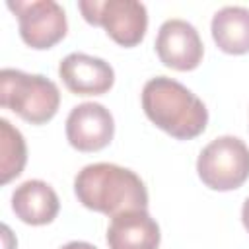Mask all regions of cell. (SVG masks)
Here are the masks:
<instances>
[{
	"label": "cell",
	"instance_id": "cell-1",
	"mask_svg": "<svg viewBox=\"0 0 249 249\" xmlns=\"http://www.w3.org/2000/svg\"><path fill=\"white\" fill-rule=\"evenodd\" d=\"M74 193L82 206L105 216L148 208L144 181L128 167L117 163H89L74 179Z\"/></svg>",
	"mask_w": 249,
	"mask_h": 249
},
{
	"label": "cell",
	"instance_id": "cell-2",
	"mask_svg": "<svg viewBox=\"0 0 249 249\" xmlns=\"http://www.w3.org/2000/svg\"><path fill=\"white\" fill-rule=\"evenodd\" d=\"M142 109L163 132L177 140H191L208 124L206 105L181 82L156 76L142 88Z\"/></svg>",
	"mask_w": 249,
	"mask_h": 249
},
{
	"label": "cell",
	"instance_id": "cell-3",
	"mask_svg": "<svg viewBox=\"0 0 249 249\" xmlns=\"http://www.w3.org/2000/svg\"><path fill=\"white\" fill-rule=\"evenodd\" d=\"M0 105L31 124H45L58 111L60 91L53 80L41 74L4 68L0 72Z\"/></svg>",
	"mask_w": 249,
	"mask_h": 249
},
{
	"label": "cell",
	"instance_id": "cell-4",
	"mask_svg": "<svg viewBox=\"0 0 249 249\" xmlns=\"http://www.w3.org/2000/svg\"><path fill=\"white\" fill-rule=\"evenodd\" d=\"M200 181L212 191H233L249 179V148L237 136H218L202 148L196 160Z\"/></svg>",
	"mask_w": 249,
	"mask_h": 249
},
{
	"label": "cell",
	"instance_id": "cell-5",
	"mask_svg": "<svg viewBox=\"0 0 249 249\" xmlns=\"http://www.w3.org/2000/svg\"><path fill=\"white\" fill-rule=\"evenodd\" d=\"M78 10L89 25L103 27L121 47H136L148 29V10L136 0H80Z\"/></svg>",
	"mask_w": 249,
	"mask_h": 249
},
{
	"label": "cell",
	"instance_id": "cell-6",
	"mask_svg": "<svg viewBox=\"0 0 249 249\" xmlns=\"http://www.w3.org/2000/svg\"><path fill=\"white\" fill-rule=\"evenodd\" d=\"M8 10L18 16L19 37L31 49H51L68 31L66 14L54 0H10Z\"/></svg>",
	"mask_w": 249,
	"mask_h": 249
},
{
	"label": "cell",
	"instance_id": "cell-7",
	"mask_svg": "<svg viewBox=\"0 0 249 249\" xmlns=\"http://www.w3.org/2000/svg\"><path fill=\"white\" fill-rule=\"evenodd\" d=\"M154 47L161 64L179 72L195 70L204 54V45L195 25L179 18L160 25Z\"/></svg>",
	"mask_w": 249,
	"mask_h": 249
},
{
	"label": "cell",
	"instance_id": "cell-8",
	"mask_svg": "<svg viewBox=\"0 0 249 249\" xmlns=\"http://www.w3.org/2000/svg\"><path fill=\"white\" fill-rule=\"evenodd\" d=\"M113 134V115L101 103H80L66 117V140L78 152H99L109 146Z\"/></svg>",
	"mask_w": 249,
	"mask_h": 249
},
{
	"label": "cell",
	"instance_id": "cell-9",
	"mask_svg": "<svg viewBox=\"0 0 249 249\" xmlns=\"http://www.w3.org/2000/svg\"><path fill=\"white\" fill-rule=\"evenodd\" d=\"M58 76L76 95H103L115 84L113 66L86 53H70L58 64Z\"/></svg>",
	"mask_w": 249,
	"mask_h": 249
},
{
	"label": "cell",
	"instance_id": "cell-10",
	"mask_svg": "<svg viewBox=\"0 0 249 249\" xmlns=\"http://www.w3.org/2000/svg\"><path fill=\"white\" fill-rule=\"evenodd\" d=\"M160 237V226L148 210L117 214L107 228L109 249H158Z\"/></svg>",
	"mask_w": 249,
	"mask_h": 249
},
{
	"label": "cell",
	"instance_id": "cell-11",
	"mask_svg": "<svg viewBox=\"0 0 249 249\" xmlns=\"http://www.w3.org/2000/svg\"><path fill=\"white\" fill-rule=\"evenodd\" d=\"M12 210L23 224L45 226L56 218L60 200L49 183L41 179H29L18 185L12 193Z\"/></svg>",
	"mask_w": 249,
	"mask_h": 249
},
{
	"label": "cell",
	"instance_id": "cell-12",
	"mask_svg": "<svg viewBox=\"0 0 249 249\" xmlns=\"http://www.w3.org/2000/svg\"><path fill=\"white\" fill-rule=\"evenodd\" d=\"M210 31L220 51L228 54L249 53V8L224 6L214 14Z\"/></svg>",
	"mask_w": 249,
	"mask_h": 249
},
{
	"label": "cell",
	"instance_id": "cell-13",
	"mask_svg": "<svg viewBox=\"0 0 249 249\" xmlns=\"http://www.w3.org/2000/svg\"><path fill=\"white\" fill-rule=\"evenodd\" d=\"M27 163V146L21 132L8 119H0V183L6 185L21 175Z\"/></svg>",
	"mask_w": 249,
	"mask_h": 249
},
{
	"label": "cell",
	"instance_id": "cell-14",
	"mask_svg": "<svg viewBox=\"0 0 249 249\" xmlns=\"http://www.w3.org/2000/svg\"><path fill=\"white\" fill-rule=\"evenodd\" d=\"M60 249H97V247L91 245V243H88V241H70V243L62 245Z\"/></svg>",
	"mask_w": 249,
	"mask_h": 249
},
{
	"label": "cell",
	"instance_id": "cell-15",
	"mask_svg": "<svg viewBox=\"0 0 249 249\" xmlns=\"http://www.w3.org/2000/svg\"><path fill=\"white\" fill-rule=\"evenodd\" d=\"M241 222H243V228L249 231V196L245 198L243 208H241Z\"/></svg>",
	"mask_w": 249,
	"mask_h": 249
},
{
	"label": "cell",
	"instance_id": "cell-16",
	"mask_svg": "<svg viewBox=\"0 0 249 249\" xmlns=\"http://www.w3.org/2000/svg\"><path fill=\"white\" fill-rule=\"evenodd\" d=\"M2 231H4V249H10V245H8V239L12 237L10 235V228L8 226H2Z\"/></svg>",
	"mask_w": 249,
	"mask_h": 249
}]
</instances>
